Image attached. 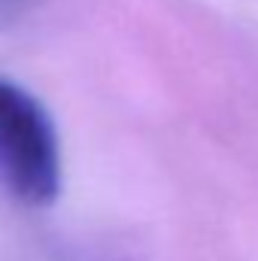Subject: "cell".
Segmentation results:
<instances>
[{"label":"cell","instance_id":"1","mask_svg":"<svg viewBox=\"0 0 258 261\" xmlns=\"http://www.w3.org/2000/svg\"><path fill=\"white\" fill-rule=\"evenodd\" d=\"M0 179L18 200L46 206L61 192V152L49 113L0 76Z\"/></svg>","mask_w":258,"mask_h":261}]
</instances>
